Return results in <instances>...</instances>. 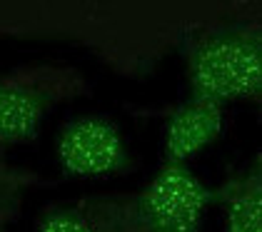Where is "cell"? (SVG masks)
Returning a JSON list of instances; mask_svg holds the SVG:
<instances>
[{
  "instance_id": "6da1fadb",
  "label": "cell",
  "mask_w": 262,
  "mask_h": 232,
  "mask_svg": "<svg viewBox=\"0 0 262 232\" xmlns=\"http://www.w3.org/2000/svg\"><path fill=\"white\" fill-rule=\"evenodd\" d=\"M190 97L232 102L257 100L262 90V35L257 23H225L182 40Z\"/></svg>"
},
{
  "instance_id": "3957f363",
  "label": "cell",
  "mask_w": 262,
  "mask_h": 232,
  "mask_svg": "<svg viewBox=\"0 0 262 232\" xmlns=\"http://www.w3.org/2000/svg\"><path fill=\"white\" fill-rule=\"evenodd\" d=\"M212 190L187 165H165L140 193L115 195L125 232H200Z\"/></svg>"
},
{
  "instance_id": "5b68a950",
  "label": "cell",
  "mask_w": 262,
  "mask_h": 232,
  "mask_svg": "<svg viewBox=\"0 0 262 232\" xmlns=\"http://www.w3.org/2000/svg\"><path fill=\"white\" fill-rule=\"evenodd\" d=\"M222 128L225 105L200 97H187L170 113L162 140V162L187 165V160H192L212 140L220 137Z\"/></svg>"
},
{
  "instance_id": "277c9868",
  "label": "cell",
  "mask_w": 262,
  "mask_h": 232,
  "mask_svg": "<svg viewBox=\"0 0 262 232\" xmlns=\"http://www.w3.org/2000/svg\"><path fill=\"white\" fill-rule=\"evenodd\" d=\"M58 165L75 180H113L138 170L120 128L105 115L70 117L55 142Z\"/></svg>"
},
{
  "instance_id": "7a4b0ae2",
  "label": "cell",
  "mask_w": 262,
  "mask_h": 232,
  "mask_svg": "<svg viewBox=\"0 0 262 232\" xmlns=\"http://www.w3.org/2000/svg\"><path fill=\"white\" fill-rule=\"evenodd\" d=\"M90 93L80 70L62 62H30L0 73V153L38 135L60 102Z\"/></svg>"
},
{
  "instance_id": "52a82bcc",
  "label": "cell",
  "mask_w": 262,
  "mask_h": 232,
  "mask_svg": "<svg viewBox=\"0 0 262 232\" xmlns=\"http://www.w3.org/2000/svg\"><path fill=\"white\" fill-rule=\"evenodd\" d=\"M35 232H125V225L118 215L115 195H93L45 207Z\"/></svg>"
},
{
  "instance_id": "8992f818",
  "label": "cell",
  "mask_w": 262,
  "mask_h": 232,
  "mask_svg": "<svg viewBox=\"0 0 262 232\" xmlns=\"http://www.w3.org/2000/svg\"><path fill=\"white\" fill-rule=\"evenodd\" d=\"M225 207V232H262V173L260 157L227 170L217 193H212Z\"/></svg>"
}]
</instances>
